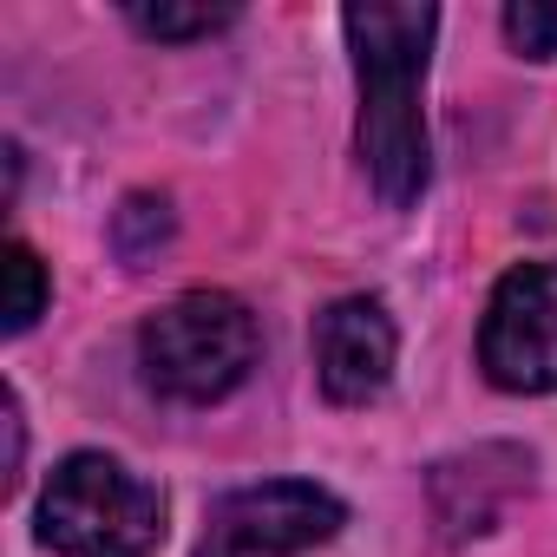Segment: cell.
Returning <instances> with one entry per match:
<instances>
[{
  "instance_id": "obj_1",
  "label": "cell",
  "mask_w": 557,
  "mask_h": 557,
  "mask_svg": "<svg viewBox=\"0 0 557 557\" xmlns=\"http://www.w3.org/2000/svg\"><path fill=\"white\" fill-rule=\"evenodd\" d=\"M348 47H355V79H361V158L387 210L420 203L426 190V47L440 14L433 8H394V0H368V8L342 14Z\"/></svg>"
},
{
  "instance_id": "obj_2",
  "label": "cell",
  "mask_w": 557,
  "mask_h": 557,
  "mask_svg": "<svg viewBox=\"0 0 557 557\" xmlns=\"http://www.w3.org/2000/svg\"><path fill=\"white\" fill-rule=\"evenodd\" d=\"M40 544L53 557H151L164 544V498L106 453H73L40 492Z\"/></svg>"
},
{
  "instance_id": "obj_3",
  "label": "cell",
  "mask_w": 557,
  "mask_h": 557,
  "mask_svg": "<svg viewBox=\"0 0 557 557\" xmlns=\"http://www.w3.org/2000/svg\"><path fill=\"white\" fill-rule=\"evenodd\" d=\"M138 361L164 400H184V407L223 400L256 368V315L223 289H190L145 322Z\"/></svg>"
},
{
  "instance_id": "obj_4",
  "label": "cell",
  "mask_w": 557,
  "mask_h": 557,
  "mask_svg": "<svg viewBox=\"0 0 557 557\" xmlns=\"http://www.w3.org/2000/svg\"><path fill=\"white\" fill-rule=\"evenodd\" d=\"M342 524L348 511L335 492L302 485V479H269V485H243L210 505L197 557H302L329 544Z\"/></svg>"
},
{
  "instance_id": "obj_5",
  "label": "cell",
  "mask_w": 557,
  "mask_h": 557,
  "mask_svg": "<svg viewBox=\"0 0 557 557\" xmlns=\"http://www.w3.org/2000/svg\"><path fill=\"white\" fill-rule=\"evenodd\" d=\"M479 368L505 394L557 387V262H518L485 302Z\"/></svg>"
},
{
  "instance_id": "obj_6",
  "label": "cell",
  "mask_w": 557,
  "mask_h": 557,
  "mask_svg": "<svg viewBox=\"0 0 557 557\" xmlns=\"http://www.w3.org/2000/svg\"><path fill=\"white\" fill-rule=\"evenodd\" d=\"M394 322L374 296H342L315 322V374L335 407H368L394 381Z\"/></svg>"
},
{
  "instance_id": "obj_7",
  "label": "cell",
  "mask_w": 557,
  "mask_h": 557,
  "mask_svg": "<svg viewBox=\"0 0 557 557\" xmlns=\"http://www.w3.org/2000/svg\"><path fill=\"white\" fill-rule=\"evenodd\" d=\"M47 309V269L27 243H8V335H27Z\"/></svg>"
},
{
  "instance_id": "obj_8",
  "label": "cell",
  "mask_w": 557,
  "mask_h": 557,
  "mask_svg": "<svg viewBox=\"0 0 557 557\" xmlns=\"http://www.w3.org/2000/svg\"><path fill=\"white\" fill-rule=\"evenodd\" d=\"M112 236H119V256H125V262H145V256L171 236V203H164V197H125Z\"/></svg>"
},
{
  "instance_id": "obj_9",
  "label": "cell",
  "mask_w": 557,
  "mask_h": 557,
  "mask_svg": "<svg viewBox=\"0 0 557 557\" xmlns=\"http://www.w3.org/2000/svg\"><path fill=\"white\" fill-rule=\"evenodd\" d=\"M505 40L524 60H557V0H511L505 8Z\"/></svg>"
},
{
  "instance_id": "obj_10",
  "label": "cell",
  "mask_w": 557,
  "mask_h": 557,
  "mask_svg": "<svg viewBox=\"0 0 557 557\" xmlns=\"http://www.w3.org/2000/svg\"><path fill=\"white\" fill-rule=\"evenodd\" d=\"M230 21H236L230 8H132V27L151 40H197V34H216Z\"/></svg>"
}]
</instances>
